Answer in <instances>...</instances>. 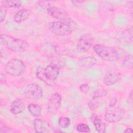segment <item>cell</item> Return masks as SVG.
I'll return each instance as SVG.
<instances>
[{"label":"cell","mask_w":133,"mask_h":133,"mask_svg":"<svg viewBox=\"0 0 133 133\" xmlns=\"http://www.w3.org/2000/svg\"><path fill=\"white\" fill-rule=\"evenodd\" d=\"M117 100L116 98H112L109 102V107H113L115 106L116 103H117Z\"/></svg>","instance_id":"33"},{"label":"cell","mask_w":133,"mask_h":133,"mask_svg":"<svg viewBox=\"0 0 133 133\" xmlns=\"http://www.w3.org/2000/svg\"><path fill=\"white\" fill-rule=\"evenodd\" d=\"M81 63L83 65H85L86 66H92L96 63V60L94 57H88L83 59Z\"/></svg>","instance_id":"21"},{"label":"cell","mask_w":133,"mask_h":133,"mask_svg":"<svg viewBox=\"0 0 133 133\" xmlns=\"http://www.w3.org/2000/svg\"><path fill=\"white\" fill-rule=\"evenodd\" d=\"M34 128L37 132H50L51 131V127L50 124L43 119L36 118L34 121Z\"/></svg>","instance_id":"12"},{"label":"cell","mask_w":133,"mask_h":133,"mask_svg":"<svg viewBox=\"0 0 133 133\" xmlns=\"http://www.w3.org/2000/svg\"><path fill=\"white\" fill-rule=\"evenodd\" d=\"M48 14L51 17L56 18L60 21L64 22L69 25L73 30L76 26L74 20L70 17L67 12L63 9L54 6H51L46 9Z\"/></svg>","instance_id":"3"},{"label":"cell","mask_w":133,"mask_h":133,"mask_svg":"<svg viewBox=\"0 0 133 133\" xmlns=\"http://www.w3.org/2000/svg\"><path fill=\"white\" fill-rule=\"evenodd\" d=\"M50 2L48 1H40L38 2V5L43 8H46V9L51 6L50 5Z\"/></svg>","instance_id":"29"},{"label":"cell","mask_w":133,"mask_h":133,"mask_svg":"<svg viewBox=\"0 0 133 133\" xmlns=\"http://www.w3.org/2000/svg\"><path fill=\"white\" fill-rule=\"evenodd\" d=\"M125 116V111L121 108L117 107H109L106 110L104 118L110 123H115L121 121Z\"/></svg>","instance_id":"7"},{"label":"cell","mask_w":133,"mask_h":133,"mask_svg":"<svg viewBox=\"0 0 133 133\" xmlns=\"http://www.w3.org/2000/svg\"><path fill=\"white\" fill-rule=\"evenodd\" d=\"M25 108V105L21 100L16 99L11 103L10 110L12 114L16 115L22 113Z\"/></svg>","instance_id":"14"},{"label":"cell","mask_w":133,"mask_h":133,"mask_svg":"<svg viewBox=\"0 0 133 133\" xmlns=\"http://www.w3.org/2000/svg\"><path fill=\"white\" fill-rule=\"evenodd\" d=\"M36 76L41 81L44 82H48V81L46 78L45 73H44V69L42 67H38L37 69L36 72Z\"/></svg>","instance_id":"22"},{"label":"cell","mask_w":133,"mask_h":133,"mask_svg":"<svg viewBox=\"0 0 133 133\" xmlns=\"http://www.w3.org/2000/svg\"><path fill=\"white\" fill-rule=\"evenodd\" d=\"M51 63H53V64L56 65L57 66H58L60 69V68L63 67V66L64 65L65 62H64V61H63L62 59L56 58L55 59H54V60L52 61Z\"/></svg>","instance_id":"28"},{"label":"cell","mask_w":133,"mask_h":133,"mask_svg":"<svg viewBox=\"0 0 133 133\" xmlns=\"http://www.w3.org/2000/svg\"><path fill=\"white\" fill-rule=\"evenodd\" d=\"M0 81L2 84H5L7 82V78L5 74L2 72L0 74Z\"/></svg>","instance_id":"32"},{"label":"cell","mask_w":133,"mask_h":133,"mask_svg":"<svg viewBox=\"0 0 133 133\" xmlns=\"http://www.w3.org/2000/svg\"><path fill=\"white\" fill-rule=\"evenodd\" d=\"M30 12L26 9H22L17 12L14 16V20L16 22L20 23L26 20L30 16Z\"/></svg>","instance_id":"16"},{"label":"cell","mask_w":133,"mask_h":133,"mask_svg":"<svg viewBox=\"0 0 133 133\" xmlns=\"http://www.w3.org/2000/svg\"><path fill=\"white\" fill-rule=\"evenodd\" d=\"M28 110L30 113L35 117H38L42 113V108L37 104L31 103L28 105Z\"/></svg>","instance_id":"17"},{"label":"cell","mask_w":133,"mask_h":133,"mask_svg":"<svg viewBox=\"0 0 133 133\" xmlns=\"http://www.w3.org/2000/svg\"><path fill=\"white\" fill-rule=\"evenodd\" d=\"M2 5L4 6L5 7L17 8L21 6L22 3L19 1L3 0L2 1Z\"/></svg>","instance_id":"18"},{"label":"cell","mask_w":133,"mask_h":133,"mask_svg":"<svg viewBox=\"0 0 133 133\" xmlns=\"http://www.w3.org/2000/svg\"><path fill=\"white\" fill-rule=\"evenodd\" d=\"M89 89V86L87 84H83L79 87V90L81 92H87Z\"/></svg>","instance_id":"31"},{"label":"cell","mask_w":133,"mask_h":133,"mask_svg":"<svg viewBox=\"0 0 133 133\" xmlns=\"http://www.w3.org/2000/svg\"><path fill=\"white\" fill-rule=\"evenodd\" d=\"M95 52L100 58L109 61H115L119 58V55L114 48L101 44L94 46Z\"/></svg>","instance_id":"2"},{"label":"cell","mask_w":133,"mask_h":133,"mask_svg":"<svg viewBox=\"0 0 133 133\" xmlns=\"http://www.w3.org/2000/svg\"><path fill=\"white\" fill-rule=\"evenodd\" d=\"M39 51L43 56L47 57L54 56L56 52V48L54 45L51 43H46L42 45L39 49Z\"/></svg>","instance_id":"13"},{"label":"cell","mask_w":133,"mask_h":133,"mask_svg":"<svg viewBox=\"0 0 133 133\" xmlns=\"http://www.w3.org/2000/svg\"><path fill=\"white\" fill-rule=\"evenodd\" d=\"M62 97L60 94L54 93L49 97L47 102V110L49 114H55L61 105Z\"/></svg>","instance_id":"9"},{"label":"cell","mask_w":133,"mask_h":133,"mask_svg":"<svg viewBox=\"0 0 133 133\" xmlns=\"http://www.w3.org/2000/svg\"><path fill=\"white\" fill-rule=\"evenodd\" d=\"M133 130L131 128H126L125 130H124V132H127V133H129V132H132Z\"/></svg>","instance_id":"35"},{"label":"cell","mask_w":133,"mask_h":133,"mask_svg":"<svg viewBox=\"0 0 133 133\" xmlns=\"http://www.w3.org/2000/svg\"><path fill=\"white\" fill-rule=\"evenodd\" d=\"M121 77L120 73L116 70H111L107 72L104 77L103 82L108 86H111L117 83Z\"/></svg>","instance_id":"10"},{"label":"cell","mask_w":133,"mask_h":133,"mask_svg":"<svg viewBox=\"0 0 133 133\" xmlns=\"http://www.w3.org/2000/svg\"><path fill=\"white\" fill-rule=\"evenodd\" d=\"M47 27L50 32L58 36L68 35L73 30L69 25L60 21L50 22Z\"/></svg>","instance_id":"5"},{"label":"cell","mask_w":133,"mask_h":133,"mask_svg":"<svg viewBox=\"0 0 133 133\" xmlns=\"http://www.w3.org/2000/svg\"><path fill=\"white\" fill-rule=\"evenodd\" d=\"M93 44V37L89 34L82 35L78 39L76 49L78 52H84L88 51Z\"/></svg>","instance_id":"8"},{"label":"cell","mask_w":133,"mask_h":133,"mask_svg":"<svg viewBox=\"0 0 133 133\" xmlns=\"http://www.w3.org/2000/svg\"><path fill=\"white\" fill-rule=\"evenodd\" d=\"M91 118L96 130L100 133L105 132L106 131L105 123L100 118H99L96 114H94L92 115Z\"/></svg>","instance_id":"15"},{"label":"cell","mask_w":133,"mask_h":133,"mask_svg":"<svg viewBox=\"0 0 133 133\" xmlns=\"http://www.w3.org/2000/svg\"><path fill=\"white\" fill-rule=\"evenodd\" d=\"M123 64L125 67L131 68L132 64V57L131 55L127 56L123 60Z\"/></svg>","instance_id":"25"},{"label":"cell","mask_w":133,"mask_h":133,"mask_svg":"<svg viewBox=\"0 0 133 133\" xmlns=\"http://www.w3.org/2000/svg\"><path fill=\"white\" fill-rule=\"evenodd\" d=\"M7 14L6 7L1 4V16H0V22L2 23L5 19Z\"/></svg>","instance_id":"27"},{"label":"cell","mask_w":133,"mask_h":133,"mask_svg":"<svg viewBox=\"0 0 133 133\" xmlns=\"http://www.w3.org/2000/svg\"><path fill=\"white\" fill-rule=\"evenodd\" d=\"M5 70L7 74L11 76H19L24 73L25 65L22 60L19 59H12L6 63Z\"/></svg>","instance_id":"4"},{"label":"cell","mask_w":133,"mask_h":133,"mask_svg":"<svg viewBox=\"0 0 133 133\" xmlns=\"http://www.w3.org/2000/svg\"><path fill=\"white\" fill-rule=\"evenodd\" d=\"M60 68L56 65L51 63L44 69V73L48 81H54L59 76Z\"/></svg>","instance_id":"11"},{"label":"cell","mask_w":133,"mask_h":133,"mask_svg":"<svg viewBox=\"0 0 133 133\" xmlns=\"http://www.w3.org/2000/svg\"><path fill=\"white\" fill-rule=\"evenodd\" d=\"M76 129L79 132H89L90 129L88 125L85 123H79L76 125Z\"/></svg>","instance_id":"23"},{"label":"cell","mask_w":133,"mask_h":133,"mask_svg":"<svg viewBox=\"0 0 133 133\" xmlns=\"http://www.w3.org/2000/svg\"><path fill=\"white\" fill-rule=\"evenodd\" d=\"M132 3H133V2H132V1H128V2H127L126 5L127 6L128 8H129V5H130V7H131V8H132Z\"/></svg>","instance_id":"34"},{"label":"cell","mask_w":133,"mask_h":133,"mask_svg":"<svg viewBox=\"0 0 133 133\" xmlns=\"http://www.w3.org/2000/svg\"><path fill=\"white\" fill-rule=\"evenodd\" d=\"M122 37L126 43H130L132 42V27L131 26L125 30L122 34Z\"/></svg>","instance_id":"19"},{"label":"cell","mask_w":133,"mask_h":133,"mask_svg":"<svg viewBox=\"0 0 133 133\" xmlns=\"http://www.w3.org/2000/svg\"><path fill=\"white\" fill-rule=\"evenodd\" d=\"M88 105L89 109L91 110H94L96 109L99 106V102L97 99L92 97V99L89 101Z\"/></svg>","instance_id":"24"},{"label":"cell","mask_w":133,"mask_h":133,"mask_svg":"<svg viewBox=\"0 0 133 133\" xmlns=\"http://www.w3.org/2000/svg\"><path fill=\"white\" fill-rule=\"evenodd\" d=\"M0 41L1 44L7 49L14 52H24L29 47V44L25 41L15 38L5 34H1Z\"/></svg>","instance_id":"1"},{"label":"cell","mask_w":133,"mask_h":133,"mask_svg":"<svg viewBox=\"0 0 133 133\" xmlns=\"http://www.w3.org/2000/svg\"><path fill=\"white\" fill-rule=\"evenodd\" d=\"M23 94L25 98L32 100H37L41 99L43 95L42 88L34 83L30 84L24 87Z\"/></svg>","instance_id":"6"},{"label":"cell","mask_w":133,"mask_h":133,"mask_svg":"<svg viewBox=\"0 0 133 133\" xmlns=\"http://www.w3.org/2000/svg\"><path fill=\"white\" fill-rule=\"evenodd\" d=\"M106 94H107L106 90L103 89H98L94 92L92 97L98 99L99 98H101L102 97L105 96Z\"/></svg>","instance_id":"26"},{"label":"cell","mask_w":133,"mask_h":133,"mask_svg":"<svg viewBox=\"0 0 133 133\" xmlns=\"http://www.w3.org/2000/svg\"><path fill=\"white\" fill-rule=\"evenodd\" d=\"M10 129L6 125L3 124L2 123H1L0 125V132L1 133H4V132H11Z\"/></svg>","instance_id":"30"},{"label":"cell","mask_w":133,"mask_h":133,"mask_svg":"<svg viewBox=\"0 0 133 133\" xmlns=\"http://www.w3.org/2000/svg\"><path fill=\"white\" fill-rule=\"evenodd\" d=\"M58 125L62 128H68L70 124L71 121L69 118L67 117H60L58 119Z\"/></svg>","instance_id":"20"}]
</instances>
